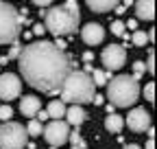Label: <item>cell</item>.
<instances>
[{
    "label": "cell",
    "mask_w": 157,
    "mask_h": 149,
    "mask_svg": "<svg viewBox=\"0 0 157 149\" xmlns=\"http://www.w3.org/2000/svg\"><path fill=\"white\" fill-rule=\"evenodd\" d=\"M17 66L24 81L42 92L59 90L66 74L72 70V62L66 55V50L48 40L22 46L17 55Z\"/></svg>",
    "instance_id": "obj_1"
},
{
    "label": "cell",
    "mask_w": 157,
    "mask_h": 149,
    "mask_svg": "<svg viewBox=\"0 0 157 149\" xmlns=\"http://www.w3.org/2000/svg\"><path fill=\"white\" fill-rule=\"evenodd\" d=\"M78 22H81V13H78L76 0H66L63 5L52 7L44 13V29L50 31L55 37L76 33Z\"/></svg>",
    "instance_id": "obj_2"
},
{
    "label": "cell",
    "mask_w": 157,
    "mask_h": 149,
    "mask_svg": "<svg viewBox=\"0 0 157 149\" xmlns=\"http://www.w3.org/2000/svg\"><path fill=\"white\" fill-rule=\"evenodd\" d=\"M59 92H61V101L63 103H92L94 99V81L92 74L85 70H70L66 74V79L59 86Z\"/></svg>",
    "instance_id": "obj_3"
},
{
    "label": "cell",
    "mask_w": 157,
    "mask_h": 149,
    "mask_svg": "<svg viewBox=\"0 0 157 149\" xmlns=\"http://www.w3.org/2000/svg\"><path fill=\"white\" fill-rule=\"evenodd\" d=\"M107 99L113 107H131L140 99V83L133 74H118L107 83Z\"/></svg>",
    "instance_id": "obj_4"
},
{
    "label": "cell",
    "mask_w": 157,
    "mask_h": 149,
    "mask_svg": "<svg viewBox=\"0 0 157 149\" xmlns=\"http://www.w3.org/2000/svg\"><path fill=\"white\" fill-rule=\"evenodd\" d=\"M20 29H22V15L20 11L0 0V44H11L17 40Z\"/></svg>",
    "instance_id": "obj_5"
},
{
    "label": "cell",
    "mask_w": 157,
    "mask_h": 149,
    "mask_svg": "<svg viewBox=\"0 0 157 149\" xmlns=\"http://www.w3.org/2000/svg\"><path fill=\"white\" fill-rule=\"evenodd\" d=\"M26 143H29V134L24 125L13 121H2V125H0V149H24Z\"/></svg>",
    "instance_id": "obj_6"
},
{
    "label": "cell",
    "mask_w": 157,
    "mask_h": 149,
    "mask_svg": "<svg viewBox=\"0 0 157 149\" xmlns=\"http://www.w3.org/2000/svg\"><path fill=\"white\" fill-rule=\"evenodd\" d=\"M42 134H44V138H46L48 145H52V147H61V145L68 143L70 125H68L66 121H61V119H52V121L42 129Z\"/></svg>",
    "instance_id": "obj_7"
},
{
    "label": "cell",
    "mask_w": 157,
    "mask_h": 149,
    "mask_svg": "<svg viewBox=\"0 0 157 149\" xmlns=\"http://www.w3.org/2000/svg\"><path fill=\"white\" fill-rule=\"evenodd\" d=\"M101 59H103V66L105 70H120L127 62V50L120 46V44H111V46H105L103 55H101Z\"/></svg>",
    "instance_id": "obj_8"
},
{
    "label": "cell",
    "mask_w": 157,
    "mask_h": 149,
    "mask_svg": "<svg viewBox=\"0 0 157 149\" xmlns=\"http://www.w3.org/2000/svg\"><path fill=\"white\" fill-rule=\"evenodd\" d=\"M20 92H22V81H20L17 74H13V72L0 74V99H5L9 103L11 99L20 97Z\"/></svg>",
    "instance_id": "obj_9"
},
{
    "label": "cell",
    "mask_w": 157,
    "mask_h": 149,
    "mask_svg": "<svg viewBox=\"0 0 157 149\" xmlns=\"http://www.w3.org/2000/svg\"><path fill=\"white\" fill-rule=\"evenodd\" d=\"M124 125H129L131 132H146V129L151 127V114L146 112V107H133L129 112V116L124 121Z\"/></svg>",
    "instance_id": "obj_10"
},
{
    "label": "cell",
    "mask_w": 157,
    "mask_h": 149,
    "mask_svg": "<svg viewBox=\"0 0 157 149\" xmlns=\"http://www.w3.org/2000/svg\"><path fill=\"white\" fill-rule=\"evenodd\" d=\"M81 37H83V42L90 44V46H96V44H101L105 40V29L98 24V22H90L81 29Z\"/></svg>",
    "instance_id": "obj_11"
},
{
    "label": "cell",
    "mask_w": 157,
    "mask_h": 149,
    "mask_svg": "<svg viewBox=\"0 0 157 149\" xmlns=\"http://www.w3.org/2000/svg\"><path fill=\"white\" fill-rule=\"evenodd\" d=\"M66 123L68 125H74V127H78V125H83L85 123V119H87V112L83 110V105H76V103H70V107H66Z\"/></svg>",
    "instance_id": "obj_12"
},
{
    "label": "cell",
    "mask_w": 157,
    "mask_h": 149,
    "mask_svg": "<svg viewBox=\"0 0 157 149\" xmlns=\"http://www.w3.org/2000/svg\"><path fill=\"white\" fill-rule=\"evenodd\" d=\"M135 15L137 20H153L155 18V0H137L135 2Z\"/></svg>",
    "instance_id": "obj_13"
},
{
    "label": "cell",
    "mask_w": 157,
    "mask_h": 149,
    "mask_svg": "<svg viewBox=\"0 0 157 149\" xmlns=\"http://www.w3.org/2000/svg\"><path fill=\"white\" fill-rule=\"evenodd\" d=\"M39 110H42V101H39L37 97L29 95V97H24V99H20V112H22L24 116H31V119H33Z\"/></svg>",
    "instance_id": "obj_14"
},
{
    "label": "cell",
    "mask_w": 157,
    "mask_h": 149,
    "mask_svg": "<svg viewBox=\"0 0 157 149\" xmlns=\"http://www.w3.org/2000/svg\"><path fill=\"white\" fill-rule=\"evenodd\" d=\"M85 2L96 13H107V11H111V9H116L120 5V0H85Z\"/></svg>",
    "instance_id": "obj_15"
},
{
    "label": "cell",
    "mask_w": 157,
    "mask_h": 149,
    "mask_svg": "<svg viewBox=\"0 0 157 149\" xmlns=\"http://www.w3.org/2000/svg\"><path fill=\"white\" fill-rule=\"evenodd\" d=\"M122 127H124V119L118 116V114H113V112L105 119V129H107V132H111V134H120Z\"/></svg>",
    "instance_id": "obj_16"
},
{
    "label": "cell",
    "mask_w": 157,
    "mask_h": 149,
    "mask_svg": "<svg viewBox=\"0 0 157 149\" xmlns=\"http://www.w3.org/2000/svg\"><path fill=\"white\" fill-rule=\"evenodd\" d=\"M46 114H48V119H63V114H66V103H63L61 99H52V101L48 103Z\"/></svg>",
    "instance_id": "obj_17"
},
{
    "label": "cell",
    "mask_w": 157,
    "mask_h": 149,
    "mask_svg": "<svg viewBox=\"0 0 157 149\" xmlns=\"http://www.w3.org/2000/svg\"><path fill=\"white\" fill-rule=\"evenodd\" d=\"M111 79V70H92V81L94 86H105Z\"/></svg>",
    "instance_id": "obj_18"
},
{
    "label": "cell",
    "mask_w": 157,
    "mask_h": 149,
    "mask_svg": "<svg viewBox=\"0 0 157 149\" xmlns=\"http://www.w3.org/2000/svg\"><path fill=\"white\" fill-rule=\"evenodd\" d=\"M26 134L29 136H42V121H37L35 116L29 121V125H26Z\"/></svg>",
    "instance_id": "obj_19"
},
{
    "label": "cell",
    "mask_w": 157,
    "mask_h": 149,
    "mask_svg": "<svg viewBox=\"0 0 157 149\" xmlns=\"http://www.w3.org/2000/svg\"><path fill=\"white\" fill-rule=\"evenodd\" d=\"M68 140L72 143V149H85L87 145H85V140L81 138V134H78V132H70V136H68Z\"/></svg>",
    "instance_id": "obj_20"
},
{
    "label": "cell",
    "mask_w": 157,
    "mask_h": 149,
    "mask_svg": "<svg viewBox=\"0 0 157 149\" xmlns=\"http://www.w3.org/2000/svg\"><path fill=\"white\" fill-rule=\"evenodd\" d=\"M131 42H133L135 46H146L148 35H146L144 31H135V33H133V37H131Z\"/></svg>",
    "instance_id": "obj_21"
},
{
    "label": "cell",
    "mask_w": 157,
    "mask_h": 149,
    "mask_svg": "<svg viewBox=\"0 0 157 149\" xmlns=\"http://www.w3.org/2000/svg\"><path fill=\"white\" fill-rule=\"evenodd\" d=\"M13 116V107L7 103V105H0V121H11Z\"/></svg>",
    "instance_id": "obj_22"
},
{
    "label": "cell",
    "mask_w": 157,
    "mask_h": 149,
    "mask_svg": "<svg viewBox=\"0 0 157 149\" xmlns=\"http://www.w3.org/2000/svg\"><path fill=\"white\" fill-rule=\"evenodd\" d=\"M144 72H146V66H144V62H135V64H133V77H135V79H140Z\"/></svg>",
    "instance_id": "obj_23"
},
{
    "label": "cell",
    "mask_w": 157,
    "mask_h": 149,
    "mask_svg": "<svg viewBox=\"0 0 157 149\" xmlns=\"http://www.w3.org/2000/svg\"><path fill=\"white\" fill-rule=\"evenodd\" d=\"M124 22H120V20H116V22H111V33L113 35H124Z\"/></svg>",
    "instance_id": "obj_24"
},
{
    "label": "cell",
    "mask_w": 157,
    "mask_h": 149,
    "mask_svg": "<svg viewBox=\"0 0 157 149\" xmlns=\"http://www.w3.org/2000/svg\"><path fill=\"white\" fill-rule=\"evenodd\" d=\"M144 99L146 101H155V83H146V88H144Z\"/></svg>",
    "instance_id": "obj_25"
},
{
    "label": "cell",
    "mask_w": 157,
    "mask_h": 149,
    "mask_svg": "<svg viewBox=\"0 0 157 149\" xmlns=\"http://www.w3.org/2000/svg\"><path fill=\"white\" fill-rule=\"evenodd\" d=\"M20 50H22V46H20L17 42H13V46H11V53H9V59H17Z\"/></svg>",
    "instance_id": "obj_26"
},
{
    "label": "cell",
    "mask_w": 157,
    "mask_h": 149,
    "mask_svg": "<svg viewBox=\"0 0 157 149\" xmlns=\"http://www.w3.org/2000/svg\"><path fill=\"white\" fill-rule=\"evenodd\" d=\"M144 66H146V70H148L151 74L155 72V55H153V50L148 53V64H144Z\"/></svg>",
    "instance_id": "obj_27"
},
{
    "label": "cell",
    "mask_w": 157,
    "mask_h": 149,
    "mask_svg": "<svg viewBox=\"0 0 157 149\" xmlns=\"http://www.w3.org/2000/svg\"><path fill=\"white\" fill-rule=\"evenodd\" d=\"M52 2V0H33V5H37V7H48Z\"/></svg>",
    "instance_id": "obj_28"
},
{
    "label": "cell",
    "mask_w": 157,
    "mask_h": 149,
    "mask_svg": "<svg viewBox=\"0 0 157 149\" xmlns=\"http://www.w3.org/2000/svg\"><path fill=\"white\" fill-rule=\"evenodd\" d=\"M44 31H46V29H44V24H35V26H33V33H35V35H42Z\"/></svg>",
    "instance_id": "obj_29"
},
{
    "label": "cell",
    "mask_w": 157,
    "mask_h": 149,
    "mask_svg": "<svg viewBox=\"0 0 157 149\" xmlns=\"http://www.w3.org/2000/svg\"><path fill=\"white\" fill-rule=\"evenodd\" d=\"M103 101H105V97H101V95H94V99H92L94 105H103Z\"/></svg>",
    "instance_id": "obj_30"
},
{
    "label": "cell",
    "mask_w": 157,
    "mask_h": 149,
    "mask_svg": "<svg viewBox=\"0 0 157 149\" xmlns=\"http://www.w3.org/2000/svg\"><path fill=\"white\" fill-rule=\"evenodd\" d=\"M35 116H39L37 121H42V123H44V121H48V114H46V112H37Z\"/></svg>",
    "instance_id": "obj_31"
},
{
    "label": "cell",
    "mask_w": 157,
    "mask_h": 149,
    "mask_svg": "<svg viewBox=\"0 0 157 149\" xmlns=\"http://www.w3.org/2000/svg\"><path fill=\"white\" fill-rule=\"evenodd\" d=\"M92 57H94V55H92V53H90V50H87V53H85V55H83V62H92Z\"/></svg>",
    "instance_id": "obj_32"
},
{
    "label": "cell",
    "mask_w": 157,
    "mask_h": 149,
    "mask_svg": "<svg viewBox=\"0 0 157 149\" xmlns=\"http://www.w3.org/2000/svg\"><path fill=\"white\" fill-rule=\"evenodd\" d=\"M146 149H155V140H153V138H148V143H146Z\"/></svg>",
    "instance_id": "obj_33"
},
{
    "label": "cell",
    "mask_w": 157,
    "mask_h": 149,
    "mask_svg": "<svg viewBox=\"0 0 157 149\" xmlns=\"http://www.w3.org/2000/svg\"><path fill=\"white\" fill-rule=\"evenodd\" d=\"M127 26H129V29H135V26H137V22H135V20H129V24H127Z\"/></svg>",
    "instance_id": "obj_34"
},
{
    "label": "cell",
    "mask_w": 157,
    "mask_h": 149,
    "mask_svg": "<svg viewBox=\"0 0 157 149\" xmlns=\"http://www.w3.org/2000/svg\"><path fill=\"white\" fill-rule=\"evenodd\" d=\"M124 149H142V147H140V145H127Z\"/></svg>",
    "instance_id": "obj_35"
},
{
    "label": "cell",
    "mask_w": 157,
    "mask_h": 149,
    "mask_svg": "<svg viewBox=\"0 0 157 149\" xmlns=\"http://www.w3.org/2000/svg\"><path fill=\"white\" fill-rule=\"evenodd\" d=\"M131 2H133V0H124V5H127V7H129V5H131Z\"/></svg>",
    "instance_id": "obj_36"
},
{
    "label": "cell",
    "mask_w": 157,
    "mask_h": 149,
    "mask_svg": "<svg viewBox=\"0 0 157 149\" xmlns=\"http://www.w3.org/2000/svg\"><path fill=\"white\" fill-rule=\"evenodd\" d=\"M85 149H87V147H85Z\"/></svg>",
    "instance_id": "obj_37"
}]
</instances>
